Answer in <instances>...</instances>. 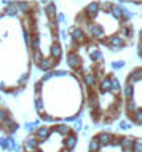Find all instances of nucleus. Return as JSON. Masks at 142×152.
<instances>
[{"label": "nucleus", "instance_id": "423d86ee", "mask_svg": "<svg viewBox=\"0 0 142 152\" xmlns=\"http://www.w3.org/2000/svg\"><path fill=\"white\" fill-rule=\"evenodd\" d=\"M26 149H27V151H34V149H37V141H35L34 138L27 139V141H26Z\"/></svg>", "mask_w": 142, "mask_h": 152}, {"label": "nucleus", "instance_id": "6e6552de", "mask_svg": "<svg viewBox=\"0 0 142 152\" xmlns=\"http://www.w3.org/2000/svg\"><path fill=\"white\" fill-rule=\"evenodd\" d=\"M51 55H53V58H59L61 56V47L59 45H53L51 47Z\"/></svg>", "mask_w": 142, "mask_h": 152}, {"label": "nucleus", "instance_id": "4468645a", "mask_svg": "<svg viewBox=\"0 0 142 152\" xmlns=\"http://www.w3.org/2000/svg\"><path fill=\"white\" fill-rule=\"evenodd\" d=\"M85 82H86V85H94L96 79H94L93 74H86V75H85Z\"/></svg>", "mask_w": 142, "mask_h": 152}, {"label": "nucleus", "instance_id": "9d476101", "mask_svg": "<svg viewBox=\"0 0 142 152\" xmlns=\"http://www.w3.org/2000/svg\"><path fill=\"white\" fill-rule=\"evenodd\" d=\"M110 90H112V91H118V90H120V82L117 79L110 80Z\"/></svg>", "mask_w": 142, "mask_h": 152}, {"label": "nucleus", "instance_id": "412c9836", "mask_svg": "<svg viewBox=\"0 0 142 152\" xmlns=\"http://www.w3.org/2000/svg\"><path fill=\"white\" fill-rule=\"evenodd\" d=\"M134 152H142V139L136 141V144H134Z\"/></svg>", "mask_w": 142, "mask_h": 152}, {"label": "nucleus", "instance_id": "5701e85b", "mask_svg": "<svg viewBox=\"0 0 142 152\" xmlns=\"http://www.w3.org/2000/svg\"><path fill=\"white\" fill-rule=\"evenodd\" d=\"M112 43L115 45V47H121V45H123L121 39H118V37H113V39H112Z\"/></svg>", "mask_w": 142, "mask_h": 152}, {"label": "nucleus", "instance_id": "a211bd4d", "mask_svg": "<svg viewBox=\"0 0 142 152\" xmlns=\"http://www.w3.org/2000/svg\"><path fill=\"white\" fill-rule=\"evenodd\" d=\"M112 13H113V16H115V18H121V8L120 7H113L112 8Z\"/></svg>", "mask_w": 142, "mask_h": 152}, {"label": "nucleus", "instance_id": "393cba45", "mask_svg": "<svg viewBox=\"0 0 142 152\" xmlns=\"http://www.w3.org/2000/svg\"><path fill=\"white\" fill-rule=\"evenodd\" d=\"M125 94H126L128 98H129V96H131V94H133V87H131V85H128V87L125 88Z\"/></svg>", "mask_w": 142, "mask_h": 152}, {"label": "nucleus", "instance_id": "f257e3e1", "mask_svg": "<svg viewBox=\"0 0 142 152\" xmlns=\"http://www.w3.org/2000/svg\"><path fill=\"white\" fill-rule=\"evenodd\" d=\"M90 29H91V34L94 35V37H102L104 35V29L99 26V24H93Z\"/></svg>", "mask_w": 142, "mask_h": 152}, {"label": "nucleus", "instance_id": "20e7f679", "mask_svg": "<svg viewBox=\"0 0 142 152\" xmlns=\"http://www.w3.org/2000/svg\"><path fill=\"white\" fill-rule=\"evenodd\" d=\"M90 55H91V58H93V59H96V61L102 59V53H101V51H97L94 47L90 48Z\"/></svg>", "mask_w": 142, "mask_h": 152}, {"label": "nucleus", "instance_id": "4be33fe9", "mask_svg": "<svg viewBox=\"0 0 142 152\" xmlns=\"http://www.w3.org/2000/svg\"><path fill=\"white\" fill-rule=\"evenodd\" d=\"M16 13H18V10H16L14 7H8V8H7V15H10V16H14Z\"/></svg>", "mask_w": 142, "mask_h": 152}, {"label": "nucleus", "instance_id": "c85d7f7f", "mask_svg": "<svg viewBox=\"0 0 142 152\" xmlns=\"http://www.w3.org/2000/svg\"><path fill=\"white\" fill-rule=\"evenodd\" d=\"M120 126H121V128H123V130H128V128H129V126H131V125H129L128 122H121V125H120Z\"/></svg>", "mask_w": 142, "mask_h": 152}, {"label": "nucleus", "instance_id": "9b49d317", "mask_svg": "<svg viewBox=\"0 0 142 152\" xmlns=\"http://www.w3.org/2000/svg\"><path fill=\"white\" fill-rule=\"evenodd\" d=\"M72 37H74L75 40H83V32L80 29H74L72 31Z\"/></svg>", "mask_w": 142, "mask_h": 152}, {"label": "nucleus", "instance_id": "bb28decb", "mask_svg": "<svg viewBox=\"0 0 142 152\" xmlns=\"http://www.w3.org/2000/svg\"><path fill=\"white\" fill-rule=\"evenodd\" d=\"M34 59H35V61H38V63H40V61H42L43 58H42V55H40L38 51H35V53H34Z\"/></svg>", "mask_w": 142, "mask_h": 152}, {"label": "nucleus", "instance_id": "e433bc0d", "mask_svg": "<svg viewBox=\"0 0 142 152\" xmlns=\"http://www.w3.org/2000/svg\"><path fill=\"white\" fill-rule=\"evenodd\" d=\"M141 37H142V31H141Z\"/></svg>", "mask_w": 142, "mask_h": 152}, {"label": "nucleus", "instance_id": "aec40b11", "mask_svg": "<svg viewBox=\"0 0 142 152\" xmlns=\"http://www.w3.org/2000/svg\"><path fill=\"white\" fill-rule=\"evenodd\" d=\"M121 146H123V147H131L133 146V141L129 138H125L123 141H121Z\"/></svg>", "mask_w": 142, "mask_h": 152}, {"label": "nucleus", "instance_id": "1a4fd4ad", "mask_svg": "<svg viewBox=\"0 0 142 152\" xmlns=\"http://www.w3.org/2000/svg\"><path fill=\"white\" fill-rule=\"evenodd\" d=\"M51 59H42V61H40V69H50L51 67Z\"/></svg>", "mask_w": 142, "mask_h": 152}, {"label": "nucleus", "instance_id": "ddd939ff", "mask_svg": "<svg viewBox=\"0 0 142 152\" xmlns=\"http://www.w3.org/2000/svg\"><path fill=\"white\" fill-rule=\"evenodd\" d=\"M97 10H99V5H97V3H91V5L88 7V13L93 15V16L97 13Z\"/></svg>", "mask_w": 142, "mask_h": 152}, {"label": "nucleus", "instance_id": "39448f33", "mask_svg": "<svg viewBox=\"0 0 142 152\" xmlns=\"http://www.w3.org/2000/svg\"><path fill=\"white\" fill-rule=\"evenodd\" d=\"M0 146L3 147V149H10V146L13 147V141L11 139H7V138H0Z\"/></svg>", "mask_w": 142, "mask_h": 152}, {"label": "nucleus", "instance_id": "a878e982", "mask_svg": "<svg viewBox=\"0 0 142 152\" xmlns=\"http://www.w3.org/2000/svg\"><path fill=\"white\" fill-rule=\"evenodd\" d=\"M123 66H125L123 61H118V63H113L112 67H113V69H120V67H123Z\"/></svg>", "mask_w": 142, "mask_h": 152}, {"label": "nucleus", "instance_id": "2eb2a0df", "mask_svg": "<svg viewBox=\"0 0 142 152\" xmlns=\"http://www.w3.org/2000/svg\"><path fill=\"white\" fill-rule=\"evenodd\" d=\"M99 142H97V139H93V141H91V144H90V151L91 152H97V151H99Z\"/></svg>", "mask_w": 142, "mask_h": 152}, {"label": "nucleus", "instance_id": "c756f323", "mask_svg": "<svg viewBox=\"0 0 142 152\" xmlns=\"http://www.w3.org/2000/svg\"><path fill=\"white\" fill-rule=\"evenodd\" d=\"M5 118H7V112H5V110H0V120H5Z\"/></svg>", "mask_w": 142, "mask_h": 152}, {"label": "nucleus", "instance_id": "473e14b6", "mask_svg": "<svg viewBox=\"0 0 142 152\" xmlns=\"http://www.w3.org/2000/svg\"><path fill=\"white\" fill-rule=\"evenodd\" d=\"M32 45H34V48H38V39H34V42H32Z\"/></svg>", "mask_w": 142, "mask_h": 152}, {"label": "nucleus", "instance_id": "0eeeda50", "mask_svg": "<svg viewBox=\"0 0 142 152\" xmlns=\"http://www.w3.org/2000/svg\"><path fill=\"white\" fill-rule=\"evenodd\" d=\"M75 144H77V138L75 136H69L66 139V147H67V149H74Z\"/></svg>", "mask_w": 142, "mask_h": 152}, {"label": "nucleus", "instance_id": "6ab92c4d", "mask_svg": "<svg viewBox=\"0 0 142 152\" xmlns=\"http://www.w3.org/2000/svg\"><path fill=\"white\" fill-rule=\"evenodd\" d=\"M58 133H61V134H67V133H69V126H66V125L58 126Z\"/></svg>", "mask_w": 142, "mask_h": 152}, {"label": "nucleus", "instance_id": "7ed1b4c3", "mask_svg": "<svg viewBox=\"0 0 142 152\" xmlns=\"http://www.w3.org/2000/svg\"><path fill=\"white\" fill-rule=\"evenodd\" d=\"M67 63H69V66H70V67L75 69V67H78V66H80V59L77 58L75 55H70V56L67 58Z\"/></svg>", "mask_w": 142, "mask_h": 152}, {"label": "nucleus", "instance_id": "7c9ffc66", "mask_svg": "<svg viewBox=\"0 0 142 152\" xmlns=\"http://www.w3.org/2000/svg\"><path fill=\"white\" fill-rule=\"evenodd\" d=\"M35 125H37V123H30V125H29V123H27V125H26V128L29 130V131H32V130L35 128Z\"/></svg>", "mask_w": 142, "mask_h": 152}, {"label": "nucleus", "instance_id": "72a5a7b5", "mask_svg": "<svg viewBox=\"0 0 142 152\" xmlns=\"http://www.w3.org/2000/svg\"><path fill=\"white\" fill-rule=\"evenodd\" d=\"M46 13H48V15H51V13H53V5H50V7L46 8Z\"/></svg>", "mask_w": 142, "mask_h": 152}, {"label": "nucleus", "instance_id": "2f4dec72", "mask_svg": "<svg viewBox=\"0 0 142 152\" xmlns=\"http://www.w3.org/2000/svg\"><path fill=\"white\" fill-rule=\"evenodd\" d=\"M128 107H129V110H136V102H134V101H131Z\"/></svg>", "mask_w": 142, "mask_h": 152}, {"label": "nucleus", "instance_id": "f03ea898", "mask_svg": "<svg viewBox=\"0 0 142 152\" xmlns=\"http://www.w3.org/2000/svg\"><path fill=\"white\" fill-rule=\"evenodd\" d=\"M97 142H99V144H110L112 136L109 133H102V134H99V138H97Z\"/></svg>", "mask_w": 142, "mask_h": 152}, {"label": "nucleus", "instance_id": "dca6fc26", "mask_svg": "<svg viewBox=\"0 0 142 152\" xmlns=\"http://www.w3.org/2000/svg\"><path fill=\"white\" fill-rule=\"evenodd\" d=\"M142 79V69H139V71H136V72H133V75H131V80L133 82H137V80H141Z\"/></svg>", "mask_w": 142, "mask_h": 152}, {"label": "nucleus", "instance_id": "cd10ccee", "mask_svg": "<svg viewBox=\"0 0 142 152\" xmlns=\"http://www.w3.org/2000/svg\"><path fill=\"white\" fill-rule=\"evenodd\" d=\"M35 107H37L38 110L43 107V102H42V99H37V101H35Z\"/></svg>", "mask_w": 142, "mask_h": 152}, {"label": "nucleus", "instance_id": "f8f14e48", "mask_svg": "<svg viewBox=\"0 0 142 152\" xmlns=\"http://www.w3.org/2000/svg\"><path fill=\"white\" fill-rule=\"evenodd\" d=\"M101 90H102V91H109V90H110V80L104 79L102 83H101Z\"/></svg>", "mask_w": 142, "mask_h": 152}, {"label": "nucleus", "instance_id": "c9c22d12", "mask_svg": "<svg viewBox=\"0 0 142 152\" xmlns=\"http://www.w3.org/2000/svg\"><path fill=\"white\" fill-rule=\"evenodd\" d=\"M51 75H53V74H51V72H48V74H46V75H45V80H48V79H50V77H51Z\"/></svg>", "mask_w": 142, "mask_h": 152}, {"label": "nucleus", "instance_id": "f3484780", "mask_svg": "<svg viewBox=\"0 0 142 152\" xmlns=\"http://www.w3.org/2000/svg\"><path fill=\"white\" fill-rule=\"evenodd\" d=\"M48 134H50V130H48V128H40L38 130V136L42 138V139H46Z\"/></svg>", "mask_w": 142, "mask_h": 152}, {"label": "nucleus", "instance_id": "b1692460", "mask_svg": "<svg viewBox=\"0 0 142 152\" xmlns=\"http://www.w3.org/2000/svg\"><path fill=\"white\" fill-rule=\"evenodd\" d=\"M136 120L142 123V109H137V112H136Z\"/></svg>", "mask_w": 142, "mask_h": 152}, {"label": "nucleus", "instance_id": "f704fd0d", "mask_svg": "<svg viewBox=\"0 0 142 152\" xmlns=\"http://www.w3.org/2000/svg\"><path fill=\"white\" fill-rule=\"evenodd\" d=\"M58 19L59 21H64V15H58Z\"/></svg>", "mask_w": 142, "mask_h": 152}]
</instances>
